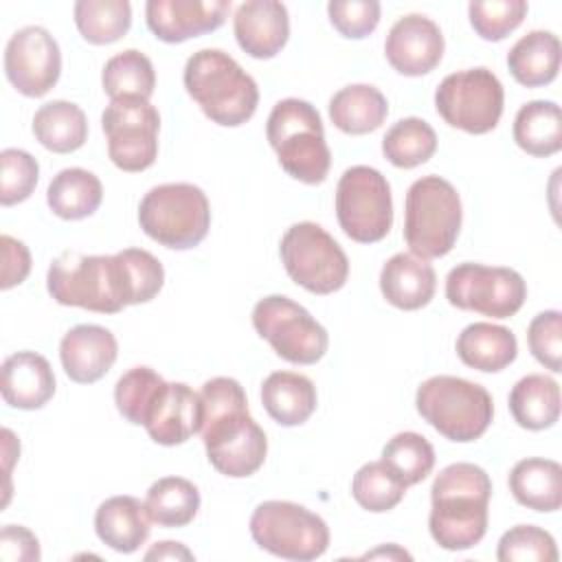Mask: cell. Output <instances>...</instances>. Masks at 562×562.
Wrapping results in <instances>:
<instances>
[{
    "label": "cell",
    "mask_w": 562,
    "mask_h": 562,
    "mask_svg": "<svg viewBox=\"0 0 562 562\" xmlns=\"http://www.w3.org/2000/svg\"><path fill=\"white\" fill-rule=\"evenodd\" d=\"M266 136L288 176L305 184H321L331 165L318 110L303 99H283L268 114Z\"/></svg>",
    "instance_id": "obj_4"
},
{
    "label": "cell",
    "mask_w": 562,
    "mask_h": 562,
    "mask_svg": "<svg viewBox=\"0 0 562 562\" xmlns=\"http://www.w3.org/2000/svg\"><path fill=\"white\" fill-rule=\"evenodd\" d=\"M314 382L294 371H274L261 384V404L281 426H301L316 411Z\"/></svg>",
    "instance_id": "obj_25"
},
{
    "label": "cell",
    "mask_w": 562,
    "mask_h": 562,
    "mask_svg": "<svg viewBox=\"0 0 562 562\" xmlns=\"http://www.w3.org/2000/svg\"><path fill=\"white\" fill-rule=\"evenodd\" d=\"M437 288V274L426 259L413 252L393 255L380 270V292L397 310H422L426 307Z\"/></svg>",
    "instance_id": "obj_23"
},
{
    "label": "cell",
    "mask_w": 562,
    "mask_h": 562,
    "mask_svg": "<svg viewBox=\"0 0 562 562\" xmlns=\"http://www.w3.org/2000/svg\"><path fill=\"white\" fill-rule=\"evenodd\" d=\"M446 299L457 310L509 318L522 307L527 283L514 268L465 261L448 272Z\"/></svg>",
    "instance_id": "obj_14"
},
{
    "label": "cell",
    "mask_w": 562,
    "mask_h": 562,
    "mask_svg": "<svg viewBox=\"0 0 562 562\" xmlns=\"http://www.w3.org/2000/svg\"><path fill=\"white\" fill-rule=\"evenodd\" d=\"M101 83L105 94L116 99H145L154 94L156 72L147 55L136 48H127L110 57L101 72Z\"/></svg>",
    "instance_id": "obj_35"
},
{
    "label": "cell",
    "mask_w": 562,
    "mask_h": 562,
    "mask_svg": "<svg viewBox=\"0 0 562 562\" xmlns=\"http://www.w3.org/2000/svg\"><path fill=\"white\" fill-rule=\"evenodd\" d=\"M114 257L121 272L125 305L147 303L160 292L165 283V268L151 252L143 248H125L114 252Z\"/></svg>",
    "instance_id": "obj_38"
},
{
    "label": "cell",
    "mask_w": 562,
    "mask_h": 562,
    "mask_svg": "<svg viewBox=\"0 0 562 562\" xmlns=\"http://www.w3.org/2000/svg\"><path fill=\"white\" fill-rule=\"evenodd\" d=\"M516 145L536 158L553 156L562 149V112L555 101H529L514 119Z\"/></svg>",
    "instance_id": "obj_31"
},
{
    "label": "cell",
    "mask_w": 562,
    "mask_h": 562,
    "mask_svg": "<svg viewBox=\"0 0 562 562\" xmlns=\"http://www.w3.org/2000/svg\"><path fill=\"white\" fill-rule=\"evenodd\" d=\"M364 558H386V560H411V553H406L404 549H400L397 544H386V547H380L375 551H369Z\"/></svg>",
    "instance_id": "obj_50"
},
{
    "label": "cell",
    "mask_w": 562,
    "mask_h": 562,
    "mask_svg": "<svg viewBox=\"0 0 562 562\" xmlns=\"http://www.w3.org/2000/svg\"><path fill=\"white\" fill-rule=\"evenodd\" d=\"M255 544L277 558L310 562L329 547L327 522L292 501H263L250 516Z\"/></svg>",
    "instance_id": "obj_9"
},
{
    "label": "cell",
    "mask_w": 562,
    "mask_h": 562,
    "mask_svg": "<svg viewBox=\"0 0 562 562\" xmlns=\"http://www.w3.org/2000/svg\"><path fill=\"white\" fill-rule=\"evenodd\" d=\"M406 494L402 479L380 459L364 463L351 481V496L356 503L373 514H382L400 505Z\"/></svg>",
    "instance_id": "obj_39"
},
{
    "label": "cell",
    "mask_w": 562,
    "mask_h": 562,
    "mask_svg": "<svg viewBox=\"0 0 562 562\" xmlns=\"http://www.w3.org/2000/svg\"><path fill=\"white\" fill-rule=\"evenodd\" d=\"M145 509L151 522L160 527H187L198 516L200 492L189 479L162 476L147 490Z\"/></svg>",
    "instance_id": "obj_34"
},
{
    "label": "cell",
    "mask_w": 562,
    "mask_h": 562,
    "mask_svg": "<svg viewBox=\"0 0 562 562\" xmlns=\"http://www.w3.org/2000/svg\"><path fill=\"white\" fill-rule=\"evenodd\" d=\"M457 356L470 369L496 373L509 367L518 353L512 329L494 323H472L457 338Z\"/></svg>",
    "instance_id": "obj_26"
},
{
    "label": "cell",
    "mask_w": 562,
    "mask_h": 562,
    "mask_svg": "<svg viewBox=\"0 0 562 562\" xmlns=\"http://www.w3.org/2000/svg\"><path fill=\"white\" fill-rule=\"evenodd\" d=\"M437 151V134L435 130L417 116H408L397 121L382 138V154L384 158L400 167L413 169L424 165Z\"/></svg>",
    "instance_id": "obj_37"
},
{
    "label": "cell",
    "mask_w": 562,
    "mask_h": 562,
    "mask_svg": "<svg viewBox=\"0 0 562 562\" xmlns=\"http://www.w3.org/2000/svg\"><path fill=\"white\" fill-rule=\"evenodd\" d=\"M492 481L474 463H450L432 481L428 529L432 540L448 551H465L479 544L487 531Z\"/></svg>",
    "instance_id": "obj_2"
},
{
    "label": "cell",
    "mask_w": 562,
    "mask_h": 562,
    "mask_svg": "<svg viewBox=\"0 0 562 562\" xmlns=\"http://www.w3.org/2000/svg\"><path fill=\"white\" fill-rule=\"evenodd\" d=\"M527 9L525 0H474L468 4V15L479 37L501 42L522 24Z\"/></svg>",
    "instance_id": "obj_41"
},
{
    "label": "cell",
    "mask_w": 562,
    "mask_h": 562,
    "mask_svg": "<svg viewBox=\"0 0 562 562\" xmlns=\"http://www.w3.org/2000/svg\"><path fill=\"white\" fill-rule=\"evenodd\" d=\"M288 277L312 294L338 292L349 277V259L340 244L316 222L292 224L279 244Z\"/></svg>",
    "instance_id": "obj_10"
},
{
    "label": "cell",
    "mask_w": 562,
    "mask_h": 562,
    "mask_svg": "<svg viewBox=\"0 0 562 562\" xmlns=\"http://www.w3.org/2000/svg\"><path fill=\"white\" fill-rule=\"evenodd\" d=\"M505 90L490 68H465L450 72L435 90L437 114L468 134L492 132L503 114Z\"/></svg>",
    "instance_id": "obj_12"
},
{
    "label": "cell",
    "mask_w": 562,
    "mask_h": 562,
    "mask_svg": "<svg viewBox=\"0 0 562 562\" xmlns=\"http://www.w3.org/2000/svg\"><path fill=\"white\" fill-rule=\"evenodd\" d=\"M527 342L533 358L553 373L562 371V314L547 310L533 316L527 327Z\"/></svg>",
    "instance_id": "obj_45"
},
{
    "label": "cell",
    "mask_w": 562,
    "mask_h": 562,
    "mask_svg": "<svg viewBox=\"0 0 562 562\" xmlns=\"http://www.w3.org/2000/svg\"><path fill=\"white\" fill-rule=\"evenodd\" d=\"M560 40L551 31H529L507 53L512 77L527 88L547 86L560 70Z\"/></svg>",
    "instance_id": "obj_28"
},
{
    "label": "cell",
    "mask_w": 562,
    "mask_h": 562,
    "mask_svg": "<svg viewBox=\"0 0 562 562\" xmlns=\"http://www.w3.org/2000/svg\"><path fill=\"white\" fill-rule=\"evenodd\" d=\"M0 244H2V281H0V288L9 290L13 285H20L29 277V272H31V252L20 239H15L11 235H2Z\"/></svg>",
    "instance_id": "obj_48"
},
{
    "label": "cell",
    "mask_w": 562,
    "mask_h": 562,
    "mask_svg": "<svg viewBox=\"0 0 562 562\" xmlns=\"http://www.w3.org/2000/svg\"><path fill=\"white\" fill-rule=\"evenodd\" d=\"M162 375H158L154 369L149 367H134L130 371H125L116 386H114V404L116 411L130 422L140 426L143 424V415L147 411V406L151 404L156 391L162 384Z\"/></svg>",
    "instance_id": "obj_43"
},
{
    "label": "cell",
    "mask_w": 562,
    "mask_h": 562,
    "mask_svg": "<svg viewBox=\"0 0 562 562\" xmlns=\"http://www.w3.org/2000/svg\"><path fill=\"white\" fill-rule=\"evenodd\" d=\"M336 217L342 233L358 244L384 239L393 226L389 180L367 165L345 169L336 184Z\"/></svg>",
    "instance_id": "obj_11"
},
{
    "label": "cell",
    "mask_w": 562,
    "mask_h": 562,
    "mask_svg": "<svg viewBox=\"0 0 562 562\" xmlns=\"http://www.w3.org/2000/svg\"><path fill=\"white\" fill-rule=\"evenodd\" d=\"M103 200V184L101 180L81 167L61 169L53 176L46 202L50 211L61 220H83L92 215Z\"/></svg>",
    "instance_id": "obj_32"
},
{
    "label": "cell",
    "mask_w": 562,
    "mask_h": 562,
    "mask_svg": "<svg viewBox=\"0 0 562 562\" xmlns=\"http://www.w3.org/2000/svg\"><path fill=\"white\" fill-rule=\"evenodd\" d=\"M33 134L55 154L77 151L88 138V119L77 103L48 101L33 116Z\"/></svg>",
    "instance_id": "obj_33"
},
{
    "label": "cell",
    "mask_w": 562,
    "mask_h": 562,
    "mask_svg": "<svg viewBox=\"0 0 562 562\" xmlns=\"http://www.w3.org/2000/svg\"><path fill=\"white\" fill-rule=\"evenodd\" d=\"M4 72L20 94L44 97L61 72V53L55 37L42 26L15 31L4 48Z\"/></svg>",
    "instance_id": "obj_16"
},
{
    "label": "cell",
    "mask_w": 562,
    "mask_h": 562,
    "mask_svg": "<svg viewBox=\"0 0 562 562\" xmlns=\"http://www.w3.org/2000/svg\"><path fill=\"white\" fill-rule=\"evenodd\" d=\"M417 413L446 439L468 443L492 424L494 402L485 386L457 378L432 375L417 386Z\"/></svg>",
    "instance_id": "obj_5"
},
{
    "label": "cell",
    "mask_w": 562,
    "mask_h": 562,
    "mask_svg": "<svg viewBox=\"0 0 562 562\" xmlns=\"http://www.w3.org/2000/svg\"><path fill=\"white\" fill-rule=\"evenodd\" d=\"M101 127L108 138V156L121 171H145L158 156L160 114L145 99H116L105 105Z\"/></svg>",
    "instance_id": "obj_15"
},
{
    "label": "cell",
    "mask_w": 562,
    "mask_h": 562,
    "mask_svg": "<svg viewBox=\"0 0 562 562\" xmlns=\"http://www.w3.org/2000/svg\"><path fill=\"white\" fill-rule=\"evenodd\" d=\"M382 461L402 479V483L417 485L435 468V450L430 441L413 430L393 435L382 448Z\"/></svg>",
    "instance_id": "obj_40"
},
{
    "label": "cell",
    "mask_w": 562,
    "mask_h": 562,
    "mask_svg": "<svg viewBox=\"0 0 562 562\" xmlns=\"http://www.w3.org/2000/svg\"><path fill=\"white\" fill-rule=\"evenodd\" d=\"M202 441L209 463L224 476L255 474L268 454L263 428L250 417L244 386L233 378H211L200 391Z\"/></svg>",
    "instance_id": "obj_1"
},
{
    "label": "cell",
    "mask_w": 562,
    "mask_h": 562,
    "mask_svg": "<svg viewBox=\"0 0 562 562\" xmlns=\"http://www.w3.org/2000/svg\"><path fill=\"white\" fill-rule=\"evenodd\" d=\"M75 24L90 44H112L132 26V7L127 0H79L75 2Z\"/></svg>",
    "instance_id": "obj_36"
},
{
    "label": "cell",
    "mask_w": 562,
    "mask_h": 562,
    "mask_svg": "<svg viewBox=\"0 0 562 562\" xmlns=\"http://www.w3.org/2000/svg\"><path fill=\"white\" fill-rule=\"evenodd\" d=\"M461 198L439 178L424 176L408 187L404 202V241L419 259H437L452 250L461 231Z\"/></svg>",
    "instance_id": "obj_6"
},
{
    "label": "cell",
    "mask_w": 562,
    "mask_h": 562,
    "mask_svg": "<svg viewBox=\"0 0 562 562\" xmlns=\"http://www.w3.org/2000/svg\"><path fill=\"white\" fill-rule=\"evenodd\" d=\"M119 345L110 329L101 325H77L59 342V360L66 375L79 384L101 380L116 362Z\"/></svg>",
    "instance_id": "obj_21"
},
{
    "label": "cell",
    "mask_w": 562,
    "mask_h": 562,
    "mask_svg": "<svg viewBox=\"0 0 562 562\" xmlns=\"http://www.w3.org/2000/svg\"><path fill=\"white\" fill-rule=\"evenodd\" d=\"M233 31L244 53L255 59H270L288 44L290 15L283 2L248 0L235 9Z\"/></svg>",
    "instance_id": "obj_20"
},
{
    "label": "cell",
    "mask_w": 562,
    "mask_h": 562,
    "mask_svg": "<svg viewBox=\"0 0 562 562\" xmlns=\"http://www.w3.org/2000/svg\"><path fill=\"white\" fill-rule=\"evenodd\" d=\"M327 15L334 29L349 40H362L380 22V2L375 0H331Z\"/></svg>",
    "instance_id": "obj_46"
},
{
    "label": "cell",
    "mask_w": 562,
    "mask_h": 562,
    "mask_svg": "<svg viewBox=\"0 0 562 562\" xmlns=\"http://www.w3.org/2000/svg\"><path fill=\"white\" fill-rule=\"evenodd\" d=\"M255 331L270 342L274 353L292 364L318 362L327 347V329L312 314L283 294H270L252 307Z\"/></svg>",
    "instance_id": "obj_13"
},
{
    "label": "cell",
    "mask_w": 562,
    "mask_h": 562,
    "mask_svg": "<svg viewBox=\"0 0 562 562\" xmlns=\"http://www.w3.org/2000/svg\"><path fill=\"white\" fill-rule=\"evenodd\" d=\"M509 413L520 428L544 430L560 417V386L544 373L520 378L509 393Z\"/></svg>",
    "instance_id": "obj_30"
},
{
    "label": "cell",
    "mask_w": 562,
    "mask_h": 562,
    "mask_svg": "<svg viewBox=\"0 0 562 562\" xmlns=\"http://www.w3.org/2000/svg\"><path fill=\"white\" fill-rule=\"evenodd\" d=\"M509 492L527 509L558 512L562 505V465L553 459H520L509 472Z\"/></svg>",
    "instance_id": "obj_27"
},
{
    "label": "cell",
    "mask_w": 562,
    "mask_h": 562,
    "mask_svg": "<svg viewBox=\"0 0 562 562\" xmlns=\"http://www.w3.org/2000/svg\"><path fill=\"white\" fill-rule=\"evenodd\" d=\"M147 435L160 446H178L200 432L202 400L184 382H162L145 411Z\"/></svg>",
    "instance_id": "obj_18"
},
{
    "label": "cell",
    "mask_w": 562,
    "mask_h": 562,
    "mask_svg": "<svg viewBox=\"0 0 562 562\" xmlns=\"http://www.w3.org/2000/svg\"><path fill=\"white\" fill-rule=\"evenodd\" d=\"M40 178L37 160L24 149H2L0 154V202L11 206L31 198Z\"/></svg>",
    "instance_id": "obj_44"
},
{
    "label": "cell",
    "mask_w": 562,
    "mask_h": 562,
    "mask_svg": "<svg viewBox=\"0 0 562 562\" xmlns=\"http://www.w3.org/2000/svg\"><path fill=\"white\" fill-rule=\"evenodd\" d=\"M138 224L147 237L173 250L198 246L211 226L206 193L189 182L149 189L138 204Z\"/></svg>",
    "instance_id": "obj_7"
},
{
    "label": "cell",
    "mask_w": 562,
    "mask_h": 562,
    "mask_svg": "<svg viewBox=\"0 0 562 562\" xmlns=\"http://www.w3.org/2000/svg\"><path fill=\"white\" fill-rule=\"evenodd\" d=\"M228 9V0H149L145 20L160 42L180 44L220 29Z\"/></svg>",
    "instance_id": "obj_19"
},
{
    "label": "cell",
    "mask_w": 562,
    "mask_h": 562,
    "mask_svg": "<svg viewBox=\"0 0 562 562\" xmlns=\"http://www.w3.org/2000/svg\"><path fill=\"white\" fill-rule=\"evenodd\" d=\"M48 294L68 307L116 314L125 307L119 263L114 255L61 252L46 274Z\"/></svg>",
    "instance_id": "obj_8"
},
{
    "label": "cell",
    "mask_w": 562,
    "mask_h": 562,
    "mask_svg": "<svg viewBox=\"0 0 562 562\" xmlns=\"http://www.w3.org/2000/svg\"><path fill=\"white\" fill-rule=\"evenodd\" d=\"M389 114L384 94L369 83H351L329 99L331 123L351 136L375 132Z\"/></svg>",
    "instance_id": "obj_29"
},
{
    "label": "cell",
    "mask_w": 562,
    "mask_h": 562,
    "mask_svg": "<svg viewBox=\"0 0 562 562\" xmlns=\"http://www.w3.org/2000/svg\"><path fill=\"white\" fill-rule=\"evenodd\" d=\"M441 29L422 13L400 18L384 42L389 64L404 77H422L437 68L443 57Z\"/></svg>",
    "instance_id": "obj_17"
},
{
    "label": "cell",
    "mask_w": 562,
    "mask_h": 562,
    "mask_svg": "<svg viewBox=\"0 0 562 562\" xmlns=\"http://www.w3.org/2000/svg\"><path fill=\"white\" fill-rule=\"evenodd\" d=\"M40 540L22 525H4L0 531V558L7 562H37Z\"/></svg>",
    "instance_id": "obj_47"
},
{
    "label": "cell",
    "mask_w": 562,
    "mask_h": 562,
    "mask_svg": "<svg viewBox=\"0 0 562 562\" xmlns=\"http://www.w3.org/2000/svg\"><path fill=\"white\" fill-rule=\"evenodd\" d=\"M145 560H193V553L182 542L162 540V542H156L145 553Z\"/></svg>",
    "instance_id": "obj_49"
},
{
    "label": "cell",
    "mask_w": 562,
    "mask_h": 562,
    "mask_svg": "<svg viewBox=\"0 0 562 562\" xmlns=\"http://www.w3.org/2000/svg\"><path fill=\"white\" fill-rule=\"evenodd\" d=\"M151 518L134 496L105 498L94 514V531L103 544L119 553H134L151 531Z\"/></svg>",
    "instance_id": "obj_24"
},
{
    "label": "cell",
    "mask_w": 562,
    "mask_h": 562,
    "mask_svg": "<svg viewBox=\"0 0 562 562\" xmlns=\"http://www.w3.org/2000/svg\"><path fill=\"white\" fill-rule=\"evenodd\" d=\"M496 558L501 562H555L558 547L549 531L536 525H516L501 536Z\"/></svg>",
    "instance_id": "obj_42"
},
{
    "label": "cell",
    "mask_w": 562,
    "mask_h": 562,
    "mask_svg": "<svg viewBox=\"0 0 562 562\" xmlns=\"http://www.w3.org/2000/svg\"><path fill=\"white\" fill-rule=\"evenodd\" d=\"M184 88L200 110L222 127L252 119L259 103L255 79L224 50L202 48L187 59Z\"/></svg>",
    "instance_id": "obj_3"
},
{
    "label": "cell",
    "mask_w": 562,
    "mask_h": 562,
    "mask_svg": "<svg viewBox=\"0 0 562 562\" xmlns=\"http://www.w3.org/2000/svg\"><path fill=\"white\" fill-rule=\"evenodd\" d=\"M2 400L20 411L42 408L55 395V373L50 362L35 351L11 353L2 362Z\"/></svg>",
    "instance_id": "obj_22"
}]
</instances>
